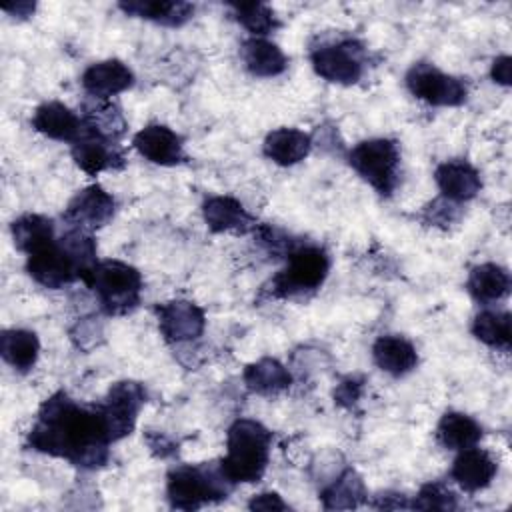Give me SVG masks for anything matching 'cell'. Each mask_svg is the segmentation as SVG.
<instances>
[{"label":"cell","instance_id":"cell-15","mask_svg":"<svg viewBox=\"0 0 512 512\" xmlns=\"http://www.w3.org/2000/svg\"><path fill=\"white\" fill-rule=\"evenodd\" d=\"M498 472V462L488 450L470 446L456 456L450 476L466 492H478L486 488Z\"/></svg>","mask_w":512,"mask_h":512},{"label":"cell","instance_id":"cell-3","mask_svg":"<svg viewBox=\"0 0 512 512\" xmlns=\"http://www.w3.org/2000/svg\"><path fill=\"white\" fill-rule=\"evenodd\" d=\"M96 296L106 314L118 316L134 310L140 302L142 276L120 260H100L80 278Z\"/></svg>","mask_w":512,"mask_h":512},{"label":"cell","instance_id":"cell-1","mask_svg":"<svg viewBox=\"0 0 512 512\" xmlns=\"http://www.w3.org/2000/svg\"><path fill=\"white\" fill-rule=\"evenodd\" d=\"M110 434L96 406H82L66 392H56L38 410L28 446L82 468H98L108 460Z\"/></svg>","mask_w":512,"mask_h":512},{"label":"cell","instance_id":"cell-5","mask_svg":"<svg viewBox=\"0 0 512 512\" xmlns=\"http://www.w3.org/2000/svg\"><path fill=\"white\" fill-rule=\"evenodd\" d=\"M348 162L356 170V174L382 196H390L398 186L400 150L394 140H364L350 150Z\"/></svg>","mask_w":512,"mask_h":512},{"label":"cell","instance_id":"cell-10","mask_svg":"<svg viewBox=\"0 0 512 512\" xmlns=\"http://www.w3.org/2000/svg\"><path fill=\"white\" fill-rule=\"evenodd\" d=\"M158 328L168 342H188L204 332L206 320L198 304L190 300H172L156 306Z\"/></svg>","mask_w":512,"mask_h":512},{"label":"cell","instance_id":"cell-32","mask_svg":"<svg viewBox=\"0 0 512 512\" xmlns=\"http://www.w3.org/2000/svg\"><path fill=\"white\" fill-rule=\"evenodd\" d=\"M458 506L456 496L444 488L442 484H424L410 504V508H420V510H454Z\"/></svg>","mask_w":512,"mask_h":512},{"label":"cell","instance_id":"cell-6","mask_svg":"<svg viewBox=\"0 0 512 512\" xmlns=\"http://www.w3.org/2000/svg\"><path fill=\"white\" fill-rule=\"evenodd\" d=\"M330 270L328 254L318 246H298L288 254L286 266L272 278V294L280 298L314 292Z\"/></svg>","mask_w":512,"mask_h":512},{"label":"cell","instance_id":"cell-34","mask_svg":"<svg viewBox=\"0 0 512 512\" xmlns=\"http://www.w3.org/2000/svg\"><path fill=\"white\" fill-rule=\"evenodd\" d=\"M492 80L502 84V86H510V80H512V60L510 56H498L494 62H492Z\"/></svg>","mask_w":512,"mask_h":512},{"label":"cell","instance_id":"cell-9","mask_svg":"<svg viewBox=\"0 0 512 512\" xmlns=\"http://www.w3.org/2000/svg\"><path fill=\"white\" fill-rule=\"evenodd\" d=\"M144 400H146V392L138 382H130V380L116 382L108 390L104 402H100L98 408L104 416L112 442L124 438L134 430V424Z\"/></svg>","mask_w":512,"mask_h":512},{"label":"cell","instance_id":"cell-27","mask_svg":"<svg viewBox=\"0 0 512 512\" xmlns=\"http://www.w3.org/2000/svg\"><path fill=\"white\" fill-rule=\"evenodd\" d=\"M320 498L326 510L356 508L366 498V488L362 478L352 468H348L328 488H324Z\"/></svg>","mask_w":512,"mask_h":512},{"label":"cell","instance_id":"cell-26","mask_svg":"<svg viewBox=\"0 0 512 512\" xmlns=\"http://www.w3.org/2000/svg\"><path fill=\"white\" fill-rule=\"evenodd\" d=\"M126 14L146 18L164 26H182L194 14V6L188 2H166V0H144V2H120Z\"/></svg>","mask_w":512,"mask_h":512},{"label":"cell","instance_id":"cell-18","mask_svg":"<svg viewBox=\"0 0 512 512\" xmlns=\"http://www.w3.org/2000/svg\"><path fill=\"white\" fill-rule=\"evenodd\" d=\"M204 222L212 232H236L244 234L256 228L254 218L246 212V208L230 196H212L202 206Z\"/></svg>","mask_w":512,"mask_h":512},{"label":"cell","instance_id":"cell-25","mask_svg":"<svg viewBox=\"0 0 512 512\" xmlns=\"http://www.w3.org/2000/svg\"><path fill=\"white\" fill-rule=\"evenodd\" d=\"M40 352V340L34 332L14 328V330H4L0 336V354L2 358L18 372H28Z\"/></svg>","mask_w":512,"mask_h":512},{"label":"cell","instance_id":"cell-2","mask_svg":"<svg viewBox=\"0 0 512 512\" xmlns=\"http://www.w3.org/2000/svg\"><path fill=\"white\" fill-rule=\"evenodd\" d=\"M272 432L256 420L240 418L228 428L226 456L220 466L232 484L258 482L266 472Z\"/></svg>","mask_w":512,"mask_h":512},{"label":"cell","instance_id":"cell-28","mask_svg":"<svg viewBox=\"0 0 512 512\" xmlns=\"http://www.w3.org/2000/svg\"><path fill=\"white\" fill-rule=\"evenodd\" d=\"M82 122L86 128L108 140H118L126 132V120L120 108L110 100L94 98L92 104H86Z\"/></svg>","mask_w":512,"mask_h":512},{"label":"cell","instance_id":"cell-31","mask_svg":"<svg viewBox=\"0 0 512 512\" xmlns=\"http://www.w3.org/2000/svg\"><path fill=\"white\" fill-rule=\"evenodd\" d=\"M232 10L236 20L252 34V38H260L278 26L274 12L262 2L232 4Z\"/></svg>","mask_w":512,"mask_h":512},{"label":"cell","instance_id":"cell-16","mask_svg":"<svg viewBox=\"0 0 512 512\" xmlns=\"http://www.w3.org/2000/svg\"><path fill=\"white\" fill-rule=\"evenodd\" d=\"M434 180L442 192V198L456 204L472 200L482 188L478 170L466 160L442 162L434 172Z\"/></svg>","mask_w":512,"mask_h":512},{"label":"cell","instance_id":"cell-33","mask_svg":"<svg viewBox=\"0 0 512 512\" xmlns=\"http://www.w3.org/2000/svg\"><path fill=\"white\" fill-rule=\"evenodd\" d=\"M250 510H264V512H272V510H288V504L276 494V492H260L256 494L250 502H248Z\"/></svg>","mask_w":512,"mask_h":512},{"label":"cell","instance_id":"cell-35","mask_svg":"<svg viewBox=\"0 0 512 512\" xmlns=\"http://www.w3.org/2000/svg\"><path fill=\"white\" fill-rule=\"evenodd\" d=\"M4 12H10L14 16H30L34 12V4L30 2H18L14 6H4Z\"/></svg>","mask_w":512,"mask_h":512},{"label":"cell","instance_id":"cell-29","mask_svg":"<svg viewBox=\"0 0 512 512\" xmlns=\"http://www.w3.org/2000/svg\"><path fill=\"white\" fill-rule=\"evenodd\" d=\"M12 238L16 248L28 256L42 244L56 238L54 222L40 214H24L12 222Z\"/></svg>","mask_w":512,"mask_h":512},{"label":"cell","instance_id":"cell-17","mask_svg":"<svg viewBox=\"0 0 512 512\" xmlns=\"http://www.w3.org/2000/svg\"><path fill=\"white\" fill-rule=\"evenodd\" d=\"M32 126L40 134L60 142H74L84 130L82 118L62 102H46L38 106L32 116Z\"/></svg>","mask_w":512,"mask_h":512},{"label":"cell","instance_id":"cell-4","mask_svg":"<svg viewBox=\"0 0 512 512\" xmlns=\"http://www.w3.org/2000/svg\"><path fill=\"white\" fill-rule=\"evenodd\" d=\"M232 482L226 478L220 464H196L178 466L168 474V500L172 508L196 510L208 502H216L228 496Z\"/></svg>","mask_w":512,"mask_h":512},{"label":"cell","instance_id":"cell-14","mask_svg":"<svg viewBox=\"0 0 512 512\" xmlns=\"http://www.w3.org/2000/svg\"><path fill=\"white\" fill-rule=\"evenodd\" d=\"M132 84H134L132 70L116 58L94 62L82 74V88L92 98H98V100H108L128 90Z\"/></svg>","mask_w":512,"mask_h":512},{"label":"cell","instance_id":"cell-13","mask_svg":"<svg viewBox=\"0 0 512 512\" xmlns=\"http://www.w3.org/2000/svg\"><path fill=\"white\" fill-rule=\"evenodd\" d=\"M132 144L146 160L160 166H174L184 160L182 138L164 124H148L134 136Z\"/></svg>","mask_w":512,"mask_h":512},{"label":"cell","instance_id":"cell-24","mask_svg":"<svg viewBox=\"0 0 512 512\" xmlns=\"http://www.w3.org/2000/svg\"><path fill=\"white\" fill-rule=\"evenodd\" d=\"M436 438L448 450H464L476 446L482 438V426L468 414L446 412L438 422Z\"/></svg>","mask_w":512,"mask_h":512},{"label":"cell","instance_id":"cell-30","mask_svg":"<svg viewBox=\"0 0 512 512\" xmlns=\"http://www.w3.org/2000/svg\"><path fill=\"white\" fill-rule=\"evenodd\" d=\"M472 334L490 348L508 350L512 342L510 314L500 310H482L472 322Z\"/></svg>","mask_w":512,"mask_h":512},{"label":"cell","instance_id":"cell-21","mask_svg":"<svg viewBox=\"0 0 512 512\" xmlns=\"http://www.w3.org/2000/svg\"><path fill=\"white\" fill-rule=\"evenodd\" d=\"M466 288L470 296L480 304H494L510 292V276L506 268L486 262L470 270Z\"/></svg>","mask_w":512,"mask_h":512},{"label":"cell","instance_id":"cell-22","mask_svg":"<svg viewBox=\"0 0 512 512\" xmlns=\"http://www.w3.org/2000/svg\"><path fill=\"white\" fill-rule=\"evenodd\" d=\"M240 56H242V62L248 68V72L254 76H260V78L278 76L288 66V58L284 56V52L276 44H272L264 38L246 40L242 44Z\"/></svg>","mask_w":512,"mask_h":512},{"label":"cell","instance_id":"cell-11","mask_svg":"<svg viewBox=\"0 0 512 512\" xmlns=\"http://www.w3.org/2000/svg\"><path fill=\"white\" fill-rule=\"evenodd\" d=\"M114 208H116L114 198L102 186L92 184V186L80 190L70 200V204L64 212V220L70 226L92 232L110 222V218L114 216Z\"/></svg>","mask_w":512,"mask_h":512},{"label":"cell","instance_id":"cell-20","mask_svg":"<svg viewBox=\"0 0 512 512\" xmlns=\"http://www.w3.org/2000/svg\"><path fill=\"white\" fill-rule=\"evenodd\" d=\"M312 148V138L298 128L272 130L264 140V154L280 166H294L302 162Z\"/></svg>","mask_w":512,"mask_h":512},{"label":"cell","instance_id":"cell-8","mask_svg":"<svg viewBox=\"0 0 512 512\" xmlns=\"http://www.w3.org/2000/svg\"><path fill=\"white\" fill-rule=\"evenodd\" d=\"M406 86L416 98L432 106H460L468 96V88L460 78L444 74L426 62H418L408 70Z\"/></svg>","mask_w":512,"mask_h":512},{"label":"cell","instance_id":"cell-7","mask_svg":"<svg viewBox=\"0 0 512 512\" xmlns=\"http://www.w3.org/2000/svg\"><path fill=\"white\" fill-rule=\"evenodd\" d=\"M310 60L314 72L334 84H356L364 72V48L354 38L322 44L312 50Z\"/></svg>","mask_w":512,"mask_h":512},{"label":"cell","instance_id":"cell-23","mask_svg":"<svg viewBox=\"0 0 512 512\" xmlns=\"http://www.w3.org/2000/svg\"><path fill=\"white\" fill-rule=\"evenodd\" d=\"M288 370L276 358H262L244 370V384L260 396H276L290 386Z\"/></svg>","mask_w":512,"mask_h":512},{"label":"cell","instance_id":"cell-12","mask_svg":"<svg viewBox=\"0 0 512 512\" xmlns=\"http://www.w3.org/2000/svg\"><path fill=\"white\" fill-rule=\"evenodd\" d=\"M72 158L76 166L90 176L122 166V152L114 146V140H108L86 126L72 142Z\"/></svg>","mask_w":512,"mask_h":512},{"label":"cell","instance_id":"cell-19","mask_svg":"<svg viewBox=\"0 0 512 512\" xmlns=\"http://www.w3.org/2000/svg\"><path fill=\"white\" fill-rule=\"evenodd\" d=\"M372 356L376 366L392 376H404L418 364V352L412 342L394 334L380 336L372 346Z\"/></svg>","mask_w":512,"mask_h":512}]
</instances>
